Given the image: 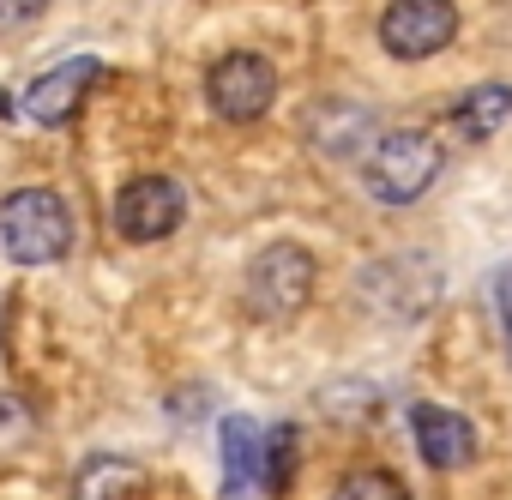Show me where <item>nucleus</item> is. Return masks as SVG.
Wrapping results in <instances>:
<instances>
[{"label":"nucleus","mask_w":512,"mask_h":500,"mask_svg":"<svg viewBox=\"0 0 512 500\" xmlns=\"http://www.w3.org/2000/svg\"><path fill=\"white\" fill-rule=\"evenodd\" d=\"M0 254L13 266H55L73 254V211L55 187H19L0 199Z\"/></svg>","instance_id":"obj_1"},{"label":"nucleus","mask_w":512,"mask_h":500,"mask_svg":"<svg viewBox=\"0 0 512 500\" xmlns=\"http://www.w3.org/2000/svg\"><path fill=\"white\" fill-rule=\"evenodd\" d=\"M440 163H446V151H440L434 133L398 127V133H380V139L368 145V157H362V187H368L380 205H416V199L434 187Z\"/></svg>","instance_id":"obj_2"},{"label":"nucleus","mask_w":512,"mask_h":500,"mask_svg":"<svg viewBox=\"0 0 512 500\" xmlns=\"http://www.w3.org/2000/svg\"><path fill=\"white\" fill-rule=\"evenodd\" d=\"M314 254L302 241H272V247H260L253 254V266H247V284H241V302H247V314L253 320H266V326H284V320H296L308 302H314Z\"/></svg>","instance_id":"obj_3"},{"label":"nucleus","mask_w":512,"mask_h":500,"mask_svg":"<svg viewBox=\"0 0 512 500\" xmlns=\"http://www.w3.org/2000/svg\"><path fill=\"white\" fill-rule=\"evenodd\" d=\"M205 97H211V109L223 121L247 127V121H260L278 103V67L266 55H253V49H235V55H223L205 73Z\"/></svg>","instance_id":"obj_4"},{"label":"nucleus","mask_w":512,"mask_h":500,"mask_svg":"<svg viewBox=\"0 0 512 500\" xmlns=\"http://www.w3.org/2000/svg\"><path fill=\"white\" fill-rule=\"evenodd\" d=\"M458 37V7L452 0H392L380 13V49L392 61H428L452 49Z\"/></svg>","instance_id":"obj_5"},{"label":"nucleus","mask_w":512,"mask_h":500,"mask_svg":"<svg viewBox=\"0 0 512 500\" xmlns=\"http://www.w3.org/2000/svg\"><path fill=\"white\" fill-rule=\"evenodd\" d=\"M181 217H187V193L175 175H139L115 193V229L127 241H163L181 229Z\"/></svg>","instance_id":"obj_6"},{"label":"nucleus","mask_w":512,"mask_h":500,"mask_svg":"<svg viewBox=\"0 0 512 500\" xmlns=\"http://www.w3.org/2000/svg\"><path fill=\"white\" fill-rule=\"evenodd\" d=\"M103 79V61L97 55H73V61H61V67H49L43 79H31V91L19 97V115L31 121V127H67L73 115H79V103L91 97V85Z\"/></svg>","instance_id":"obj_7"},{"label":"nucleus","mask_w":512,"mask_h":500,"mask_svg":"<svg viewBox=\"0 0 512 500\" xmlns=\"http://www.w3.org/2000/svg\"><path fill=\"white\" fill-rule=\"evenodd\" d=\"M410 428H416L422 464H434V470H464L476 458V428L458 410H446V404H416L410 410Z\"/></svg>","instance_id":"obj_8"},{"label":"nucleus","mask_w":512,"mask_h":500,"mask_svg":"<svg viewBox=\"0 0 512 500\" xmlns=\"http://www.w3.org/2000/svg\"><path fill=\"white\" fill-rule=\"evenodd\" d=\"M266 464V434L253 416H223V500H247L260 488Z\"/></svg>","instance_id":"obj_9"},{"label":"nucleus","mask_w":512,"mask_h":500,"mask_svg":"<svg viewBox=\"0 0 512 500\" xmlns=\"http://www.w3.org/2000/svg\"><path fill=\"white\" fill-rule=\"evenodd\" d=\"M139 488H145V470L133 458H115V452L85 458L73 476V500H133Z\"/></svg>","instance_id":"obj_10"},{"label":"nucleus","mask_w":512,"mask_h":500,"mask_svg":"<svg viewBox=\"0 0 512 500\" xmlns=\"http://www.w3.org/2000/svg\"><path fill=\"white\" fill-rule=\"evenodd\" d=\"M506 115H512V85H476V91H464L458 97V109H452V127L464 133V139H488V133H500L506 127Z\"/></svg>","instance_id":"obj_11"},{"label":"nucleus","mask_w":512,"mask_h":500,"mask_svg":"<svg viewBox=\"0 0 512 500\" xmlns=\"http://www.w3.org/2000/svg\"><path fill=\"white\" fill-rule=\"evenodd\" d=\"M332 500H410V488L392 470H350Z\"/></svg>","instance_id":"obj_12"},{"label":"nucleus","mask_w":512,"mask_h":500,"mask_svg":"<svg viewBox=\"0 0 512 500\" xmlns=\"http://www.w3.org/2000/svg\"><path fill=\"white\" fill-rule=\"evenodd\" d=\"M290 458H296V428H272V434H266V464H260V482H266L272 494L290 482V470H296Z\"/></svg>","instance_id":"obj_13"},{"label":"nucleus","mask_w":512,"mask_h":500,"mask_svg":"<svg viewBox=\"0 0 512 500\" xmlns=\"http://www.w3.org/2000/svg\"><path fill=\"white\" fill-rule=\"evenodd\" d=\"M49 13V0H0V37H13L25 25H37Z\"/></svg>","instance_id":"obj_14"},{"label":"nucleus","mask_w":512,"mask_h":500,"mask_svg":"<svg viewBox=\"0 0 512 500\" xmlns=\"http://www.w3.org/2000/svg\"><path fill=\"white\" fill-rule=\"evenodd\" d=\"M494 314H500V344H506V362H512V266L494 272Z\"/></svg>","instance_id":"obj_15"},{"label":"nucleus","mask_w":512,"mask_h":500,"mask_svg":"<svg viewBox=\"0 0 512 500\" xmlns=\"http://www.w3.org/2000/svg\"><path fill=\"white\" fill-rule=\"evenodd\" d=\"M0 428H25V410L13 398H0Z\"/></svg>","instance_id":"obj_16"},{"label":"nucleus","mask_w":512,"mask_h":500,"mask_svg":"<svg viewBox=\"0 0 512 500\" xmlns=\"http://www.w3.org/2000/svg\"><path fill=\"white\" fill-rule=\"evenodd\" d=\"M0 115H13V103H7V97H0Z\"/></svg>","instance_id":"obj_17"}]
</instances>
